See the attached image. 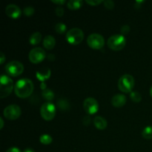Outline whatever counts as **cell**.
<instances>
[{"instance_id": "8", "label": "cell", "mask_w": 152, "mask_h": 152, "mask_svg": "<svg viewBox=\"0 0 152 152\" xmlns=\"http://www.w3.org/2000/svg\"><path fill=\"white\" fill-rule=\"evenodd\" d=\"M87 44L91 48L99 50L102 48L105 45L103 37L99 34H91L87 38Z\"/></svg>"}, {"instance_id": "2", "label": "cell", "mask_w": 152, "mask_h": 152, "mask_svg": "<svg viewBox=\"0 0 152 152\" xmlns=\"http://www.w3.org/2000/svg\"><path fill=\"white\" fill-rule=\"evenodd\" d=\"M13 82L9 76L3 75L0 78V97L1 99L8 96L13 91Z\"/></svg>"}, {"instance_id": "4", "label": "cell", "mask_w": 152, "mask_h": 152, "mask_svg": "<svg viewBox=\"0 0 152 152\" xmlns=\"http://www.w3.org/2000/svg\"><path fill=\"white\" fill-rule=\"evenodd\" d=\"M134 79L132 75L124 74L118 81V88L123 93H132V89L134 87Z\"/></svg>"}, {"instance_id": "5", "label": "cell", "mask_w": 152, "mask_h": 152, "mask_svg": "<svg viewBox=\"0 0 152 152\" xmlns=\"http://www.w3.org/2000/svg\"><path fill=\"white\" fill-rule=\"evenodd\" d=\"M84 39V33L80 28H74L66 34V40L69 44L77 45L80 44Z\"/></svg>"}, {"instance_id": "9", "label": "cell", "mask_w": 152, "mask_h": 152, "mask_svg": "<svg viewBox=\"0 0 152 152\" xmlns=\"http://www.w3.org/2000/svg\"><path fill=\"white\" fill-rule=\"evenodd\" d=\"M21 108L17 105H10L6 107L3 111L4 117L9 120H16L20 117Z\"/></svg>"}, {"instance_id": "31", "label": "cell", "mask_w": 152, "mask_h": 152, "mask_svg": "<svg viewBox=\"0 0 152 152\" xmlns=\"http://www.w3.org/2000/svg\"><path fill=\"white\" fill-rule=\"evenodd\" d=\"M51 1L56 4H59V6L62 5L65 3V0H52Z\"/></svg>"}, {"instance_id": "18", "label": "cell", "mask_w": 152, "mask_h": 152, "mask_svg": "<svg viewBox=\"0 0 152 152\" xmlns=\"http://www.w3.org/2000/svg\"><path fill=\"white\" fill-rule=\"evenodd\" d=\"M56 106L59 108V110L62 111H65L69 109L70 105L69 102L65 99H58V101L56 102Z\"/></svg>"}, {"instance_id": "36", "label": "cell", "mask_w": 152, "mask_h": 152, "mask_svg": "<svg viewBox=\"0 0 152 152\" xmlns=\"http://www.w3.org/2000/svg\"><path fill=\"white\" fill-rule=\"evenodd\" d=\"M48 59H50V61H53V60H54L55 56H53V54H50V55H48Z\"/></svg>"}, {"instance_id": "28", "label": "cell", "mask_w": 152, "mask_h": 152, "mask_svg": "<svg viewBox=\"0 0 152 152\" xmlns=\"http://www.w3.org/2000/svg\"><path fill=\"white\" fill-rule=\"evenodd\" d=\"M122 33V35H126L129 33L130 31V27L129 25H123L121 28V30H120Z\"/></svg>"}, {"instance_id": "19", "label": "cell", "mask_w": 152, "mask_h": 152, "mask_svg": "<svg viewBox=\"0 0 152 152\" xmlns=\"http://www.w3.org/2000/svg\"><path fill=\"white\" fill-rule=\"evenodd\" d=\"M42 40V34L39 32H35L30 37L29 42L31 43L32 45H36L40 43Z\"/></svg>"}, {"instance_id": "23", "label": "cell", "mask_w": 152, "mask_h": 152, "mask_svg": "<svg viewBox=\"0 0 152 152\" xmlns=\"http://www.w3.org/2000/svg\"><path fill=\"white\" fill-rule=\"evenodd\" d=\"M39 141L42 144L49 145V144H50L52 142L53 139H52V137L49 134H42L40 136Z\"/></svg>"}, {"instance_id": "22", "label": "cell", "mask_w": 152, "mask_h": 152, "mask_svg": "<svg viewBox=\"0 0 152 152\" xmlns=\"http://www.w3.org/2000/svg\"><path fill=\"white\" fill-rule=\"evenodd\" d=\"M142 137L146 140L152 139V126H147L142 132Z\"/></svg>"}, {"instance_id": "37", "label": "cell", "mask_w": 152, "mask_h": 152, "mask_svg": "<svg viewBox=\"0 0 152 152\" xmlns=\"http://www.w3.org/2000/svg\"><path fill=\"white\" fill-rule=\"evenodd\" d=\"M150 95H151V96L152 97V86L151 87V88H150Z\"/></svg>"}, {"instance_id": "35", "label": "cell", "mask_w": 152, "mask_h": 152, "mask_svg": "<svg viewBox=\"0 0 152 152\" xmlns=\"http://www.w3.org/2000/svg\"><path fill=\"white\" fill-rule=\"evenodd\" d=\"M23 152H35V151L31 148H27L26 149L24 150Z\"/></svg>"}, {"instance_id": "11", "label": "cell", "mask_w": 152, "mask_h": 152, "mask_svg": "<svg viewBox=\"0 0 152 152\" xmlns=\"http://www.w3.org/2000/svg\"><path fill=\"white\" fill-rule=\"evenodd\" d=\"M83 108L87 114H94L99 110V104L94 98L88 97L85 99L83 102Z\"/></svg>"}, {"instance_id": "1", "label": "cell", "mask_w": 152, "mask_h": 152, "mask_svg": "<svg viewBox=\"0 0 152 152\" xmlns=\"http://www.w3.org/2000/svg\"><path fill=\"white\" fill-rule=\"evenodd\" d=\"M34 89V85L29 79H21L16 82L14 87V91L16 96L22 99L28 98L32 94Z\"/></svg>"}, {"instance_id": "24", "label": "cell", "mask_w": 152, "mask_h": 152, "mask_svg": "<svg viewBox=\"0 0 152 152\" xmlns=\"http://www.w3.org/2000/svg\"><path fill=\"white\" fill-rule=\"evenodd\" d=\"M130 97L134 102H140L142 100V96L137 91H132L130 94Z\"/></svg>"}, {"instance_id": "15", "label": "cell", "mask_w": 152, "mask_h": 152, "mask_svg": "<svg viewBox=\"0 0 152 152\" xmlns=\"http://www.w3.org/2000/svg\"><path fill=\"white\" fill-rule=\"evenodd\" d=\"M56 44L55 38L51 35H48L43 39V46L48 50H52Z\"/></svg>"}, {"instance_id": "6", "label": "cell", "mask_w": 152, "mask_h": 152, "mask_svg": "<svg viewBox=\"0 0 152 152\" xmlns=\"http://www.w3.org/2000/svg\"><path fill=\"white\" fill-rule=\"evenodd\" d=\"M40 114L46 121H50L56 115V107L52 102H45L40 108Z\"/></svg>"}, {"instance_id": "30", "label": "cell", "mask_w": 152, "mask_h": 152, "mask_svg": "<svg viewBox=\"0 0 152 152\" xmlns=\"http://www.w3.org/2000/svg\"><path fill=\"white\" fill-rule=\"evenodd\" d=\"M83 123L85 126H88L91 123V118L89 117H88V116H86V117H85L83 118Z\"/></svg>"}, {"instance_id": "13", "label": "cell", "mask_w": 152, "mask_h": 152, "mask_svg": "<svg viewBox=\"0 0 152 152\" xmlns=\"http://www.w3.org/2000/svg\"><path fill=\"white\" fill-rule=\"evenodd\" d=\"M127 98L124 94H116L111 99V104L116 108H121L126 103Z\"/></svg>"}, {"instance_id": "14", "label": "cell", "mask_w": 152, "mask_h": 152, "mask_svg": "<svg viewBox=\"0 0 152 152\" xmlns=\"http://www.w3.org/2000/svg\"><path fill=\"white\" fill-rule=\"evenodd\" d=\"M94 124L95 127L99 130H104L106 129L107 126H108L106 120L100 116L95 117V118L94 119Z\"/></svg>"}, {"instance_id": "7", "label": "cell", "mask_w": 152, "mask_h": 152, "mask_svg": "<svg viewBox=\"0 0 152 152\" xmlns=\"http://www.w3.org/2000/svg\"><path fill=\"white\" fill-rule=\"evenodd\" d=\"M6 73L10 77H18L24 71V65L19 61H11L6 65Z\"/></svg>"}, {"instance_id": "34", "label": "cell", "mask_w": 152, "mask_h": 152, "mask_svg": "<svg viewBox=\"0 0 152 152\" xmlns=\"http://www.w3.org/2000/svg\"><path fill=\"white\" fill-rule=\"evenodd\" d=\"M0 123H1V124H0V129H2L3 126H4V120H3L1 117H0Z\"/></svg>"}, {"instance_id": "10", "label": "cell", "mask_w": 152, "mask_h": 152, "mask_svg": "<svg viewBox=\"0 0 152 152\" xmlns=\"http://www.w3.org/2000/svg\"><path fill=\"white\" fill-rule=\"evenodd\" d=\"M46 57V53L42 48H35L30 51L28 58L29 60L34 64H38L42 62Z\"/></svg>"}, {"instance_id": "29", "label": "cell", "mask_w": 152, "mask_h": 152, "mask_svg": "<svg viewBox=\"0 0 152 152\" xmlns=\"http://www.w3.org/2000/svg\"><path fill=\"white\" fill-rule=\"evenodd\" d=\"M55 12H56V14L58 16H62L64 15V9L63 7H61V6H59L56 8L55 10Z\"/></svg>"}, {"instance_id": "3", "label": "cell", "mask_w": 152, "mask_h": 152, "mask_svg": "<svg viewBox=\"0 0 152 152\" xmlns=\"http://www.w3.org/2000/svg\"><path fill=\"white\" fill-rule=\"evenodd\" d=\"M107 45L110 49L118 51L125 48L126 45V39L122 34H114L108 38Z\"/></svg>"}, {"instance_id": "25", "label": "cell", "mask_w": 152, "mask_h": 152, "mask_svg": "<svg viewBox=\"0 0 152 152\" xmlns=\"http://www.w3.org/2000/svg\"><path fill=\"white\" fill-rule=\"evenodd\" d=\"M34 12H35V10H34V7H31V6H27V7H25L23 10L24 14L27 16H32L34 13Z\"/></svg>"}, {"instance_id": "32", "label": "cell", "mask_w": 152, "mask_h": 152, "mask_svg": "<svg viewBox=\"0 0 152 152\" xmlns=\"http://www.w3.org/2000/svg\"><path fill=\"white\" fill-rule=\"evenodd\" d=\"M5 59H6V57L5 56H4V53H0V64L2 65V64L4 63V61H5Z\"/></svg>"}, {"instance_id": "12", "label": "cell", "mask_w": 152, "mask_h": 152, "mask_svg": "<svg viewBox=\"0 0 152 152\" xmlns=\"http://www.w3.org/2000/svg\"><path fill=\"white\" fill-rule=\"evenodd\" d=\"M5 13L11 19H18L22 14L21 9L14 4H10L5 7Z\"/></svg>"}, {"instance_id": "27", "label": "cell", "mask_w": 152, "mask_h": 152, "mask_svg": "<svg viewBox=\"0 0 152 152\" xmlns=\"http://www.w3.org/2000/svg\"><path fill=\"white\" fill-rule=\"evenodd\" d=\"M86 3L91 6L99 5V4L102 2V0H86Z\"/></svg>"}, {"instance_id": "21", "label": "cell", "mask_w": 152, "mask_h": 152, "mask_svg": "<svg viewBox=\"0 0 152 152\" xmlns=\"http://www.w3.org/2000/svg\"><path fill=\"white\" fill-rule=\"evenodd\" d=\"M54 28L56 32L59 34H65V32L67 30L66 25L64 23H62V22H58V23H56V25L54 26Z\"/></svg>"}, {"instance_id": "33", "label": "cell", "mask_w": 152, "mask_h": 152, "mask_svg": "<svg viewBox=\"0 0 152 152\" xmlns=\"http://www.w3.org/2000/svg\"><path fill=\"white\" fill-rule=\"evenodd\" d=\"M6 152H22L18 148H16V147H13V148H9Z\"/></svg>"}, {"instance_id": "16", "label": "cell", "mask_w": 152, "mask_h": 152, "mask_svg": "<svg viewBox=\"0 0 152 152\" xmlns=\"http://www.w3.org/2000/svg\"><path fill=\"white\" fill-rule=\"evenodd\" d=\"M37 77L40 81H44L50 77V70L48 68H42L37 72Z\"/></svg>"}, {"instance_id": "17", "label": "cell", "mask_w": 152, "mask_h": 152, "mask_svg": "<svg viewBox=\"0 0 152 152\" xmlns=\"http://www.w3.org/2000/svg\"><path fill=\"white\" fill-rule=\"evenodd\" d=\"M83 5V1L82 0H70L67 4L68 8L70 10H75L80 9Z\"/></svg>"}, {"instance_id": "26", "label": "cell", "mask_w": 152, "mask_h": 152, "mask_svg": "<svg viewBox=\"0 0 152 152\" xmlns=\"http://www.w3.org/2000/svg\"><path fill=\"white\" fill-rule=\"evenodd\" d=\"M104 6H105V8L109 9V10H111L114 7V2L111 0H106V1H104Z\"/></svg>"}, {"instance_id": "20", "label": "cell", "mask_w": 152, "mask_h": 152, "mask_svg": "<svg viewBox=\"0 0 152 152\" xmlns=\"http://www.w3.org/2000/svg\"><path fill=\"white\" fill-rule=\"evenodd\" d=\"M42 96L45 99L48 101H51L54 98V93L49 88L43 89Z\"/></svg>"}]
</instances>
